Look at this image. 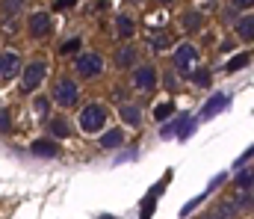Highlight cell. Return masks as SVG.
Segmentation results:
<instances>
[{
  "label": "cell",
  "mask_w": 254,
  "mask_h": 219,
  "mask_svg": "<svg viewBox=\"0 0 254 219\" xmlns=\"http://www.w3.org/2000/svg\"><path fill=\"white\" fill-rule=\"evenodd\" d=\"M48 107H51L48 98H36V113H39L42 119H48Z\"/></svg>",
  "instance_id": "27"
},
{
  "label": "cell",
  "mask_w": 254,
  "mask_h": 219,
  "mask_svg": "<svg viewBox=\"0 0 254 219\" xmlns=\"http://www.w3.org/2000/svg\"><path fill=\"white\" fill-rule=\"evenodd\" d=\"M18 54H12V51H3V57H0V77L3 80H12L15 74H18Z\"/></svg>",
  "instance_id": "9"
},
{
  "label": "cell",
  "mask_w": 254,
  "mask_h": 219,
  "mask_svg": "<svg viewBox=\"0 0 254 219\" xmlns=\"http://www.w3.org/2000/svg\"><path fill=\"white\" fill-rule=\"evenodd\" d=\"M116 63L122 66V69H130L133 63H136V48H119V54H116Z\"/></svg>",
  "instance_id": "18"
},
{
  "label": "cell",
  "mask_w": 254,
  "mask_h": 219,
  "mask_svg": "<svg viewBox=\"0 0 254 219\" xmlns=\"http://www.w3.org/2000/svg\"><path fill=\"white\" fill-rule=\"evenodd\" d=\"M54 101H57L60 107H74V104H77V83L68 80V77H63V80L54 86Z\"/></svg>",
  "instance_id": "4"
},
{
  "label": "cell",
  "mask_w": 254,
  "mask_h": 219,
  "mask_svg": "<svg viewBox=\"0 0 254 219\" xmlns=\"http://www.w3.org/2000/svg\"><path fill=\"white\" fill-rule=\"evenodd\" d=\"M77 122H80L83 134H98L107 125V107L104 104H89V107H83V113H80Z\"/></svg>",
  "instance_id": "1"
},
{
  "label": "cell",
  "mask_w": 254,
  "mask_h": 219,
  "mask_svg": "<svg viewBox=\"0 0 254 219\" xmlns=\"http://www.w3.org/2000/svg\"><path fill=\"white\" fill-rule=\"evenodd\" d=\"M201 27H204V15L201 12H187L184 15V30L187 33H198Z\"/></svg>",
  "instance_id": "17"
},
{
  "label": "cell",
  "mask_w": 254,
  "mask_h": 219,
  "mask_svg": "<svg viewBox=\"0 0 254 219\" xmlns=\"http://www.w3.org/2000/svg\"><path fill=\"white\" fill-rule=\"evenodd\" d=\"M27 24H30L27 30H30L33 39H45V36L51 33V18H48V12H33Z\"/></svg>",
  "instance_id": "7"
},
{
  "label": "cell",
  "mask_w": 254,
  "mask_h": 219,
  "mask_svg": "<svg viewBox=\"0 0 254 219\" xmlns=\"http://www.w3.org/2000/svg\"><path fill=\"white\" fill-rule=\"evenodd\" d=\"M80 45H83V39H68L63 48H60V54H63V57H71V54H77Z\"/></svg>",
  "instance_id": "24"
},
{
  "label": "cell",
  "mask_w": 254,
  "mask_h": 219,
  "mask_svg": "<svg viewBox=\"0 0 254 219\" xmlns=\"http://www.w3.org/2000/svg\"><path fill=\"white\" fill-rule=\"evenodd\" d=\"M74 0H54V9H71Z\"/></svg>",
  "instance_id": "31"
},
{
  "label": "cell",
  "mask_w": 254,
  "mask_h": 219,
  "mask_svg": "<svg viewBox=\"0 0 254 219\" xmlns=\"http://www.w3.org/2000/svg\"><path fill=\"white\" fill-rule=\"evenodd\" d=\"M119 116H122V122L130 125V128H139V122H142V113H139L136 104H122L119 107Z\"/></svg>",
  "instance_id": "12"
},
{
  "label": "cell",
  "mask_w": 254,
  "mask_h": 219,
  "mask_svg": "<svg viewBox=\"0 0 254 219\" xmlns=\"http://www.w3.org/2000/svg\"><path fill=\"white\" fill-rule=\"evenodd\" d=\"M254 154V146L249 148V151H246V154H243V157H240V160H237V166H243V163H246V160H249V157H252Z\"/></svg>",
  "instance_id": "32"
},
{
  "label": "cell",
  "mask_w": 254,
  "mask_h": 219,
  "mask_svg": "<svg viewBox=\"0 0 254 219\" xmlns=\"http://www.w3.org/2000/svg\"><path fill=\"white\" fill-rule=\"evenodd\" d=\"M228 104H231V95H216V98H210V101L201 107V122H204V119H210V116H216V113H219V110H225Z\"/></svg>",
  "instance_id": "11"
},
{
  "label": "cell",
  "mask_w": 254,
  "mask_h": 219,
  "mask_svg": "<svg viewBox=\"0 0 254 219\" xmlns=\"http://www.w3.org/2000/svg\"><path fill=\"white\" fill-rule=\"evenodd\" d=\"M252 63V54H237V57H231L228 60V66H225V74H237L240 69H246Z\"/></svg>",
  "instance_id": "16"
},
{
  "label": "cell",
  "mask_w": 254,
  "mask_h": 219,
  "mask_svg": "<svg viewBox=\"0 0 254 219\" xmlns=\"http://www.w3.org/2000/svg\"><path fill=\"white\" fill-rule=\"evenodd\" d=\"M237 187H240V190H249V187H254V172H252V169H243V172L237 175Z\"/></svg>",
  "instance_id": "21"
},
{
  "label": "cell",
  "mask_w": 254,
  "mask_h": 219,
  "mask_svg": "<svg viewBox=\"0 0 254 219\" xmlns=\"http://www.w3.org/2000/svg\"><path fill=\"white\" fill-rule=\"evenodd\" d=\"M104 72V60L98 57V54H83V57H77V74L80 77H98V74Z\"/></svg>",
  "instance_id": "5"
},
{
  "label": "cell",
  "mask_w": 254,
  "mask_h": 219,
  "mask_svg": "<svg viewBox=\"0 0 254 219\" xmlns=\"http://www.w3.org/2000/svg\"><path fill=\"white\" fill-rule=\"evenodd\" d=\"M234 3V9H252L254 6V0H231Z\"/></svg>",
  "instance_id": "30"
},
{
  "label": "cell",
  "mask_w": 254,
  "mask_h": 219,
  "mask_svg": "<svg viewBox=\"0 0 254 219\" xmlns=\"http://www.w3.org/2000/svg\"><path fill=\"white\" fill-rule=\"evenodd\" d=\"M172 113H175V104H172V101H166V104H160V107L154 110V119H157V122H166Z\"/></svg>",
  "instance_id": "22"
},
{
  "label": "cell",
  "mask_w": 254,
  "mask_h": 219,
  "mask_svg": "<svg viewBox=\"0 0 254 219\" xmlns=\"http://www.w3.org/2000/svg\"><path fill=\"white\" fill-rule=\"evenodd\" d=\"M192 128H195V119H192V116H181L175 125L163 128V137H178V140H187V137L192 134Z\"/></svg>",
  "instance_id": "8"
},
{
  "label": "cell",
  "mask_w": 254,
  "mask_h": 219,
  "mask_svg": "<svg viewBox=\"0 0 254 219\" xmlns=\"http://www.w3.org/2000/svg\"><path fill=\"white\" fill-rule=\"evenodd\" d=\"M24 6V0H3V21L9 24V15H15Z\"/></svg>",
  "instance_id": "23"
},
{
  "label": "cell",
  "mask_w": 254,
  "mask_h": 219,
  "mask_svg": "<svg viewBox=\"0 0 254 219\" xmlns=\"http://www.w3.org/2000/svg\"><path fill=\"white\" fill-rule=\"evenodd\" d=\"M192 83L195 86H210V74L204 72V69H198V72L192 74Z\"/></svg>",
  "instance_id": "26"
},
{
  "label": "cell",
  "mask_w": 254,
  "mask_h": 219,
  "mask_svg": "<svg viewBox=\"0 0 254 219\" xmlns=\"http://www.w3.org/2000/svg\"><path fill=\"white\" fill-rule=\"evenodd\" d=\"M33 154H36V157H57V154H60V146L51 143V140H36V143H33Z\"/></svg>",
  "instance_id": "14"
},
{
  "label": "cell",
  "mask_w": 254,
  "mask_h": 219,
  "mask_svg": "<svg viewBox=\"0 0 254 219\" xmlns=\"http://www.w3.org/2000/svg\"><path fill=\"white\" fill-rule=\"evenodd\" d=\"M172 63H175V69H178L181 74H190V72H192V66L198 63V48H195L192 42H184V45H178V51H175Z\"/></svg>",
  "instance_id": "2"
},
{
  "label": "cell",
  "mask_w": 254,
  "mask_h": 219,
  "mask_svg": "<svg viewBox=\"0 0 254 219\" xmlns=\"http://www.w3.org/2000/svg\"><path fill=\"white\" fill-rule=\"evenodd\" d=\"M204 196H207V193H201V196H198V199H192L190 205H187V208H184V214H192V211H195V208H198V205H201V202H204Z\"/></svg>",
  "instance_id": "28"
},
{
  "label": "cell",
  "mask_w": 254,
  "mask_h": 219,
  "mask_svg": "<svg viewBox=\"0 0 254 219\" xmlns=\"http://www.w3.org/2000/svg\"><path fill=\"white\" fill-rule=\"evenodd\" d=\"M45 74H48V66H45V63H30V66L21 72V86H24V92L39 89L42 80H45Z\"/></svg>",
  "instance_id": "3"
},
{
  "label": "cell",
  "mask_w": 254,
  "mask_h": 219,
  "mask_svg": "<svg viewBox=\"0 0 254 219\" xmlns=\"http://www.w3.org/2000/svg\"><path fill=\"white\" fill-rule=\"evenodd\" d=\"M51 134H54V137H60V140H65V137L71 134V128H68V122H65V119H54V122H51Z\"/></svg>",
  "instance_id": "20"
},
{
  "label": "cell",
  "mask_w": 254,
  "mask_h": 219,
  "mask_svg": "<svg viewBox=\"0 0 254 219\" xmlns=\"http://www.w3.org/2000/svg\"><path fill=\"white\" fill-rule=\"evenodd\" d=\"M0 131H3V134H9V110H3V113H0Z\"/></svg>",
  "instance_id": "29"
},
{
  "label": "cell",
  "mask_w": 254,
  "mask_h": 219,
  "mask_svg": "<svg viewBox=\"0 0 254 219\" xmlns=\"http://www.w3.org/2000/svg\"><path fill=\"white\" fill-rule=\"evenodd\" d=\"M133 3H139V0H133Z\"/></svg>",
  "instance_id": "33"
},
{
  "label": "cell",
  "mask_w": 254,
  "mask_h": 219,
  "mask_svg": "<svg viewBox=\"0 0 254 219\" xmlns=\"http://www.w3.org/2000/svg\"><path fill=\"white\" fill-rule=\"evenodd\" d=\"M122 143H125V131H119V128H113L101 137V148H119Z\"/></svg>",
  "instance_id": "15"
},
{
  "label": "cell",
  "mask_w": 254,
  "mask_h": 219,
  "mask_svg": "<svg viewBox=\"0 0 254 219\" xmlns=\"http://www.w3.org/2000/svg\"><path fill=\"white\" fill-rule=\"evenodd\" d=\"M116 33H119V39H133L136 21H133L130 15H119V18H116Z\"/></svg>",
  "instance_id": "13"
},
{
  "label": "cell",
  "mask_w": 254,
  "mask_h": 219,
  "mask_svg": "<svg viewBox=\"0 0 254 219\" xmlns=\"http://www.w3.org/2000/svg\"><path fill=\"white\" fill-rule=\"evenodd\" d=\"M148 45H151V51H166V48H169V33H163V30L154 33V30H151V42H148Z\"/></svg>",
  "instance_id": "19"
},
{
  "label": "cell",
  "mask_w": 254,
  "mask_h": 219,
  "mask_svg": "<svg viewBox=\"0 0 254 219\" xmlns=\"http://www.w3.org/2000/svg\"><path fill=\"white\" fill-rule=\"evenodd\" d=\"M234 30H237V39H240V42H254V15L237 18Z\"/></svg>",
  "instance_id": "10"
},
{
  "label": "cell",
  "mask_w": 254,
  "mask_h": 219,
  "mask_svg": "<svg viewBox=\"0 0 254 219\" xmlns=\"http://www.w3.org/2000/svg\"><path fill=\"white\" fill-rule=\"evenodd\" d=\"M252 205H254V199L249 196V193H243V196H240V199L234 202V208H237V211H249Z\"/></svg>",
  "instance_id": "25"
},
{
  "label": "cell",
  "mask_w": 254,
  "mask_h": 219,
  "mask_svg": "<svg viewBox=\"0 0 254 219\" xmlns=\"http://www.w3.org/2000/svg\"><path fill=\"white\" fill-rule=\"evenodd\" d=\"M133 86L151 92V89L157 86V69H154V66H139V69L133 72Z\"/></svg>",
  "instance_id": "6"
}]
</instances>
